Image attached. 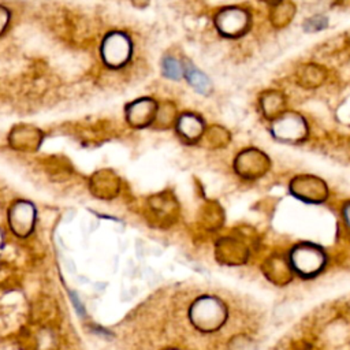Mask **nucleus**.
Wrapping results in <instances>:
<instances>
[{
    "label": "nucleus",
    "instance_id": "6",
    "mask_svg": "<svg viewBox=\"0 0 350 350\" xmlns=\"http://www.w3.org/2000/svg\"><path fill=\"white\" fill-rule=\"evenodd\" d=\"M161 72L165 78L178 81L183 75V64L174 56H165L161 60Z\"/></svg>",
    "mask_w": 350,
    "mask_h": 350
},
{
    "label": "nucleus",
    "instance_id": "2",
    "mask_svg": "<svg viewBox=\"0 0 350 350\" xmlns=\"http://www.w3.org/2000/svg\"><path fill=\"white\" fill-rule=\"evenodd\" d=\"M216 26L226 36H238L249 25V16L243 10L226 8L216 15Z\"/></svg>",
    "mask_w": 350,
    "mask_h": 350
},
{
    "label": "nucleus",
    "instance_id": "1",
    "mask_svg": "<svg viewBox=\"0 0 350 350\" xmlns=\"http://www.w3.org/2000/svg\"><path fill=\"white\" fill-rule=\"evenodd\" d=\"M133 53V42L123 31L108 33L101 44L103 62L112 68L124 66Z\"/></svg>",
    "mask_w": 350,
    "mask_h": 350
},
{
    "label": "nucleus",
    "instance_id": "8",
    "mask_svg": "<svg viewBox=\"0 0 350 350\" xmlns=\"http://www.w3.org/2000/svg\"><path fill=\"white\" fill-rule=\"evenodd\" d=\"M8 23H10V11L5 7L0 5V36L7 29Z\"/></svg>",
    "mask_w": 350,
    "mask_h": 350
},
{
    "label": "nucleus",
    "instance_id": "9",
    "mask_svg": "<svg viewBox=\"0 0 350 350\" xmlns=\"http://www.w3.org/2000/svg\"><path fill=\"white\" fill-rule=\"evenodd\" d=\"M267 1H278V0H267Z\"/></svg>",
    "mask_w": 350,
    "mask_h": 350
},
{
    "label": "nucleus",
    "instance_id": "5",
    "mask_svg": "<svg viewBox=\"0 0 350 350\" xmlns=\"http://www.w3.org/2000/svg\"><path fill=\"white\" fill-rule=\"evenodd\" d=\"M178 130L187 138L197 137L202 130L201 120L193 113H183L178 120Z\"/></svg>",
    "mask_w": 350,
    "mask_h": 350
},
{
    "label": "nucleus",
    "instance_id": "7",
    "mask_svg": "<svg viewBox=\"0 0 350 350\" xmlns=\"http://www.w3.org/2000/svg\"><path fill=\"white\" fill-rule=\"evenodd\" d=\"M327 25H328L327 18L317 15V16H313V18L305 21L304 29H305L306 31H317V30H321V29L327 27Z\"/></svg>",
    "mask_w": 350,
    "mask_h": 350
},
{
    "label": "nucleus",
    "instance_id": "3",
    "mask_svg": "<svg viewBox=\"0 0 350 350\" xmlns=\"http://www.w3.org/2000/svg\"><path fill=\"white\" fill-rule=\"evenodd\" d=\"M157 109V103L153 98L142 97L129 104L126 108V113L130 123L135 126H142L149 123L156 116Z\"/></svg>",
    "mask_w": 350,
    "mask_h": 350
},
{
    "label": "nucleus",
    "instance_id": "4",
    "mask_svg": "<svg viewBox=\"0 0 350 350\" xmlns=\"http://www.w3.org/2000/svg\"><path fill=\"white\" fill-rule=\"evenodd\" d=\"M183 75L187 79L189 85L198 93L201 94H208L212 90V85L209 78L200 71L194 64H191L190 62H186L183 64Z\"/></svg>",
    "mask_w": 350,
    "mask_h": 350
}]
</instances>
